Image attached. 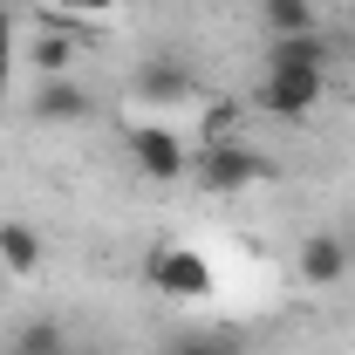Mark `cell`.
<instances>
[{
    "label": "cell",
    "mask_w": 355,
    "mask_h": 355,
    "mask_svg": "<svg viewBox=\"0 0 355 355\" xmlns=\"http://www.w3.org/2000/svg\"><path fill=\"white\" fill-rule=\"evenodd\" d=\"M321 96H328V69H273L266 62L260 89H253V103H260L266 116H280V123H301L321 110Z\"/></svg>",
    "instance_id": "obj_1"
},
{
    "label": "cell",
    "mask_w": 355,
    "mask_h": 355,
    "mask_svg": "<svg viewBox=\"0 0 355 355\" xmlns=\"http://www.w3.org/2000/svg\"><path fill=\"white\" fill-rule=\"evenodd\" d=\"M123 150H130L137 178H150V184H178V178L191 171V150L178 144L171 123H130L123 130Z\"/></svg>",
    "instance_id": "obj_2"
},
{
    "label": "cell",
    "mask_w": 355,
    "mask_h": 355,
    "mask_svg": "<svg viewBox=\"0 0 355 355\" xmlns=\"http://www.w3.org/2000/svg\"><path fill=\"white\" fill-rule=\"evenodd\" d=\"M191 178H198L205 191H246L253 178H266V164L246 150V144H232V137H212V144L191 157Z\"/></svg>",
    "instance_id": "obj_3"
},
{
    "label": "cell",
    "mask_w": 355,
    "mask_h": 355,
    "mask_svg": "<svg viewBox=\"0 0 355 355\" xmlns=\"http://www.w3.org/2000/svg\"><path fill=\"white\" fill-rule=\"evenodd\" d=\"M28 116L48 123V130H62V123H89L96 116V96L83 83H69V76H42V89L28 96Z\"/></svg>",
    "instance_id": "obj_4"
},
{
    "label": "cell",
    "mask_w": 355,
    "mask_h": 355,
    "mask_svg": "<svg viewBox=\"0 0 355 355\" xmlns=\"http://www.w3.org/2000/svg\"><path fill=\"white\" fill-rule=\"evenodd\" d=\"M150 280H157V294H171V301H205V294H212V266L198 260L191 246H164V253L150 260Z\"/></svg>",
    "instance_id": "obj_5"
},
{
    "label": "cell",
    "mask_w": 355,
    "mask_h": 355,
    "mask_svg": "<svg viewBox=\"0 0 355 355\" xmlns=\"http://www.w3.org/2000/svg\"><path fill=\"white\" fill-rule=\"evenodd\" d=\"M294 266H301V280H308V287H342V280L355 273V266H349V239H342V232H328V225L301 239Z\"/></svg>",
    "instance_id": "obj_6"
},
{
    "label": "cell",
    "mask_w": 355,
    "mask_h": 355,
    "mask_svg": "<svg viewBox=\"0 0 355 355\" xmlns=\"http://www.w3.org/2000/svg\"><path fill=\"white\" fill-rule=\"evenodd\" d=\"M130 89L144 96V103L178 110V103H191V69H184V62H144V69L130 76Z\"/></svg>",
    "instance_id": "obj_7"
},
{
    "label": "cell",
    "mask_w": 355,
    "mask_h": 355,
    "mask_svg": "<svg viewBox=\"0 0 355 355\" xmlns=\"http://www.w3.org/2000/svg\"><path fill=\"white\" fill-rule=\"evenodd\" d=\"M266 62L273 69H328L335 62V42L314 28V35H280V42H266Z\"/></svg>",
    "instance_id": "obj_8"
},
{
    "label": "cell",
    "mask_w": 355,
    "mask_h": 355,
    "mask_svg": "<svg viewBox=\"0 0 355 355\" xmlns=\"http://www.w3.org/2000/svg\"><path fill=\"white\" fill-rule=\"evenodd\" d=\"M7 355H76V349H69V328L55 314H35V321H21L7 335Z\"/></svg>",
    "instance_id": "obj_9"
},
{
    "label": "cell",
    "mask_w": 355,
    "mask_h": 355,
    "mask_svg": "<svg viewBox=\"0 0 355 355\" xmlns=\"http://www.w3.org/2000/svg\"><path fill=\"white\" fill-rule=\"evenodd\" d=\"M260 21H266V42H280V35H314V28H321V7H314V0H260Z\"/></svg>",
    "instance_id": "obj_10"
},
{
    "label": "cell",
    "mask_w": 355,
    "mask_h": 355,
    "mask_svg": "<svg viewBox=\"0 0 355 355\" xmlns=\"http://www.w3.org/2000/svg\"><path fill=\"white\" fill-rule=\"evenodd\" d=\"M0 266H7V273H35V266H42V232L28 219L0 225Z\"/></svg>",
    "instance_id": "obj_11"
},
{
    "label": "cell",
    "mask_w": 355,
    "mask_h": 355,
    "mask_svg": "<svg viewBox=\"0 0 355 355\" xmlns=\"http://www.w3.org/2000/svg\"><path fill=\"white\" fill-rule=\"evenodd\" d=\"M164 355H239L225 335H171V349Z\"/></svg>",
    "instance_id": "obj_12"
},
{
    "label": "cell",
    "mask_w": 355,
    "mask_h": 355,
    "mask_svg": "<svg viewBox=\"0 0 355 355\" xmlns=\"http://www.w3.org/2000/svg\"><path fill=\"white\" fill-rule=\"evenodd\" d=\"M35 69H42V76H69V42H62V35L35 42Z\"/></svg>",
    "instance_id": "obj_13"
},
{
    "label": "cell",
    "mask_w": 355,
    "mask_h": 355,
    "mask_svg": "<svg viewBox=\"0 0 355 355\" xmlns=\"http://www.w3.org/2000/svg\"><path fill=\"white\" fill-rule=\"evenodd\" d=\"M7 69H14V35H7V14H0V103H7Z\"/></svg>",
    "instance_id": "obj_14"
},
{
    "label": "cell",
    "mask_w": 355,
    "mask_h": 355,
    "mask_svg": "<svg viewBox=\"0 0 355 355\" xmlns=\"http://www.w3.org/2000/svg\"><path fill=\"white\" fill-rule=\"evenodd\" d=\"M55 7H69V14H110L116 0H55Z\"/></svg>",
    "instance_id": "obj_15"
},
{
    "label": "cell",
    "mask_w": 355,
    "mask_h": 355,
    "mask_svg": "<svg viewBox=\"0 0 355 355\" xmlns=\"http://www.w3.org/2000/svg\"><path fill=\"white\" fill-rule=\"evenodd\" d=\"M349 266H355V239H349Z\"/></svg>",
    "instance_id": "obj_16"
},
{
    "label": "cell",
    "mask_w": 355,
    "mask_h": 355,
    "mask_svg": "<svg viewBox=\"0 0 355 355\" xmlns=\"http://www.w3.org/2000/svg\"><path fill=\"white\" fill-rule=\"evenodd\" d=\"M349 42H355V28H349Z\"/></svg>",
    "instance_id": "obj_17"
}]
</instances>
